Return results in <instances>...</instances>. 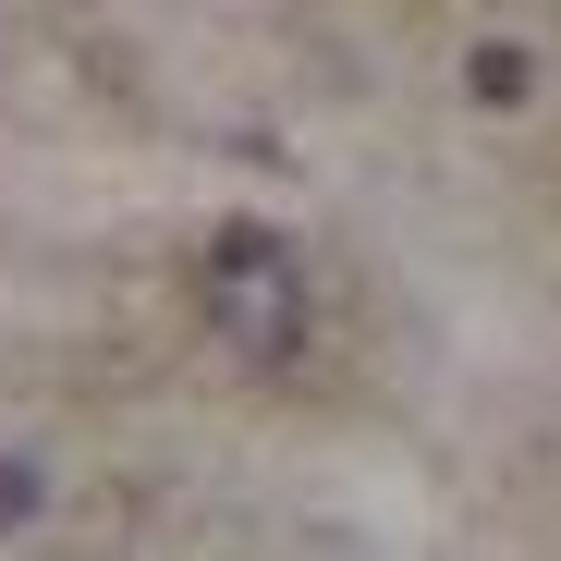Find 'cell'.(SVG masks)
<instances>
[{
	"label": "cell",
	"mask_w": 561,
	"mask_h": 561,
	"mask_svg": "<svg viewBox=\"0 0 561 561\" xmlns=\"http://www.w3.org/2000/svg\"><path fill=\"white\" fill-rule=\"evenodd\" d=\"M208 330L244 366H294L306 354V268L280 232H220L208 244Z\"/></svg>",
	"instance_id": "6da1fadb"
},
{
	"label": "cell",
	"mask_w": 561,
	"mask_h": 561,
	"mask_svg": "<svg viewBox=\"0 0 561 561\" xmlns=\"http://www.w3.org/2000/svg\"><path fill=\"white\" fill-rule=\"evenodd\" d=\"M463 85H477L489 111H525V85H537V73H525V49H501V37H489L477 61H463Z\"/></svg>",
	"instance_id": "7a4b0ae2"
},
{
	"label": "cell",
	"mask_w": 561,
	"mask_h": 561,
	"mask_svg": "<svg viewBox=\"0 0 561 561\" xmlns=\"http://www.w3.org/2000/svg\"><path fill=\"white\" fill-rule=\"evenodd\" d=\"M37 501H49V477H37V463H0V525H25Z\"/></svg>",
	"instance_id": "3957f363"
}]
</instances>
